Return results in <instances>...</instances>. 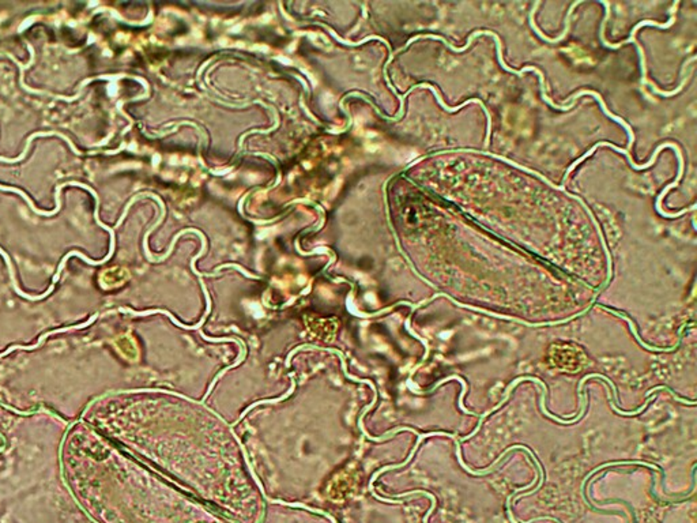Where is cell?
<instances>
[{"label":"cell","mask_w":697,"mask_h":523,"mask_svg":"<svg viewBox=\"0 0 697 523\" xmlns=\"http://www.w3.org/2000/svg\"><path fill=\"white\" fill-rule=\"evenodd\" d=\"M677 4H678V1H675V4L673 6L672 17H670V20H669V22H668V24H658V22H654V21H643V22H640L639 25L635 26V29H633V32H632V36H631L628 40H625V41L620 43V44H610V43H607V41L605 40V34H603V33H605V26H606V22H607V21H609V18H610V6H609V3L603 1V6L606 7V17H605V20H603V22H602V25H600V33H599V34H600V40H602V43H603L606 47H609V48H612V50H617V48H620L621 46H624V44H628V43H633V44H636V47H638V52H639V55H640L642 75H643V76H642V83H643V85H648L647 69H646V57H645V52L642 50L640 44H638V41H636V39H635V33H636V32H638L642 26L646 25L656 26V27H661V29L670 27V26L675 22L674 11L677 10Z\"/></svg>","instance_id":"6da1fadb"},{"label":"cell","mask_w":697,"mask_h":523,"mask_svg":"<svg viewBox=\"0 0 697 523\" xmlns=\"http://www.w3.org/2000/svg\"><path fill=\"white\" fill-rule=\"evenodd\" d=\"M599 146H609V148H612V149L616 150V151H620V153H623V154H625V155H626V158H628V161H629L631 167H632L633 169H638V171H640V169H646V168H648V167H651L652 164H655V161H656V157H658V154H659V151H661V150H663L665 149V148H670V149H674L675 150V151L678 150V146H677V145H674V144H663V145H661V146H659L658 149L655 150L654 155L651 157V160L648 161L647 164H645V165H636V164H635V162L632 161V158H631V155H629V151H628V150L620 149V148H617V146H614V145H610L609 142H598L597 145H596V146H594L593 149L589 150V153H586V154H584V155H583L582 158H579L577 161H575V164H572V165L570 167V169L567 171V174H565V179H564V180H567L568 174L572 172L573 168H575V167H576L577 164H580V162H582V161H584V160H586V158H587L589 155H591V154H593V153H594V151H596V150H597L598 148H599Z\"/></svg>","instance_id":"7a4b0ae2"}]
</instances>
